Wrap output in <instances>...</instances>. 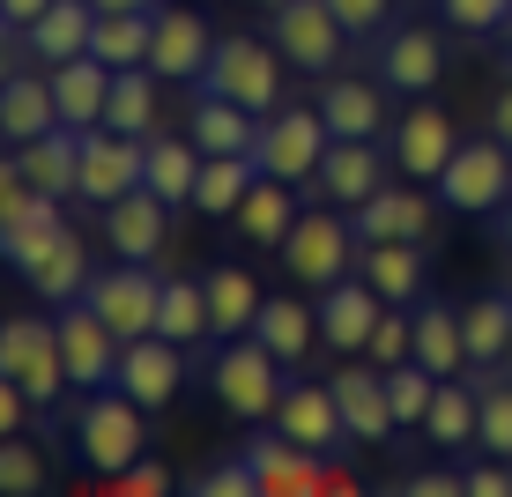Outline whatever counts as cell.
Here are the masks:
<instances>
[{"instance_id":"cell-1","label":"cell","mask_w":512,"mask_h":497,"mask_svg":"<svg viewBox=\"0 0 512 497\" xmlns=\"http://www.w3.org/2000/svg\"><path fill=\"white\" fill-rule=\"evenodd\" d=\"M141 453H149V408H141L127 386H97V394L75 408V460L112 483Z\"/></svg>"},{"instance_id":"cell-2","label":"cell","mask_w":512,"mask_h":497,"mask_svg":"<svg viewBox=\"0 0 512 497\" xmlns=\"http://www.w3.org/2000/svg\"><path fill=\"white\" fill-rule=\"evenodd\" d=\"M268 38L275 52L290 60V75H312V82H327V75H342V60H349V23L327 8V0H275L268 8Z\"/></svg>"},{"instance_id":"cell-3","label":"cell","mask_w":512,"mask_h":497,"mask_svg":"<svg viewBox=\"0 0 512 497\" xmlns=\"http://www.w3.org/2000/svg\"><path fill=\"white\" fill-rule=\"evenodd\" d=\"M208 386H216V401L231 408L238 423H275L282 394H290V379H282V357L260 334H238V342L216 349V364H208Z\"/></svg>"},{"instance_id":"cell-4","label":"cell","mask_w":512,"mask_h":497,"mask_svg":"<svg viewBox=\"0 0 512 497\" xmlns=\"http://www.w3.org/2000/svg\"><path fill=\"white\" fill-rule=\"evenodd\" d=\"M282 268L290 282H305L312 297L334 290L342 275H357V223L342 216V208H305V216L290 223V238H282Z\"/></svg>"},{"instance_id":"cell-5","label":"cell","mask_w":512,"mask_h":497,"mask_svg":"<svg viewBox=\"0 0 512 497\" xmlns=\"http://www.w3.org/2000/svg\"><path fill=\"white\" fill-rule=\"evenodd\" d=\"M282 52L275 38H245V30H231V38H216V60H208V75L193 82V90H216V97H238L245 112H282Z\"/></svg>"},{"instance_id":"cell-6","label":"cell","mask_w":512,"mask_h":497,"mask_svg":"<svg viewBox=\"0 0 512 497\" xmlns=\"http://www.w3.org/2000/svg\"><path fill=\"white\" fill-rule=\"evenodd\" d=\"M438 201H446L453 216H498L512 201V149L498 134H468L461 149H453V164L438 171Z\"/></svg>"},{"instance_id":"cell-7","label":"cell","mask_w":512,"mask_h":497,"mask_svg":"<svg viewBox=\"0 0 512 497\" xmlns=\"http://www.w3.org/2000/svg\"><path fill=\"white\" fill-rule=\"evenodd\" d=\"M0 371H8V379H23L38 408H52L67 386H75V379H67V349H60V319L15 312L8 327H0Z\"/></svg>"},{"instance_id":"cell-8","label":"cell","mask_w":512,"mask_h":497,"mask_svg":"<svg viewBox=\"0 0 512 497\" xmlns=\"http://www.w3.org/2000/svg\"><path fill=\"white\" fill-rule=\"evenodd\" d=\"M327 141H334V127L320 119V104H282V112H268V119H260L253 156H260V171H268V179L312 186V171H320Z\"/></svg>"},{"instance_id":"cell-9","label":"cell","mask_w":512,"mask_h":497,"mask_svg":"<svg viewBox=\"0 0 512 497\" xmlns=\"http://www.w3.org/2000/svg\"><path fill=\"white\" fill-rule=\"evenodd\" d=\"M82 297H90V305L104 312V327H112L119 342H141V334H156V305H164V275H156L149 260H119V268H97Z\"/></svg>"},{"instance_id":"cell-10","label":"cell","mask_w":512,"mask_h":497,"mask_svg":"<svg viewBox=\"0 0 512 497\" xmlns=\"http://www.w3.org/2000/svg\"><path fill=\"white\" fill-rule=\"evenodd\" d=\"M60 319V349H67V379L82 386V394H97V386H119V334L104 327V312L90 297H75V305H52Z\"/></svg>"},{"instance_id":"cell-11","label":"cell","mask_w":512,"mask_h":497,"mask_svg":"<svg viewBox=\"0 0 512 497\" xmlns=\"http://www.w3.org/2000/svg\"><path fill=\"white\" fill-rule=\"evenodd\" d=\"M141 179H149V141L141 134H119V127L82 134V201L90 208H112L119 193H134Z\"/></svg>"},{"instance_id":"cell-12","label":"cell","mask_w":512,"mask_h":497,"mask_svg":"<svg viewBox=\"0 0 512 497\" xmlns=\"http://www.w3.org/2000/svg\"><path fill=\"white\" fill-rule=\"evenodd\" d=\"M438 208L446 201H431L423 179H409V186H379L364 208H349V223H357V245H386V238L431 245L438 238Z\"/></svg>"},{"instance_id":"cell-13","label":"cell","mask_w":512,"mask_h":497,"mask_svg":"<svg viewBox=\"0 0 512 497\" xmlns=\"http://www.w3.org/2000/svg\"><path fill=\"white\" fill-rule=\"evenodd\" d=\"M453 149H461V127H453V112H438L431 97H416L409 119H394V171L401 179L438 186V171L453 164Z\"/></svg>"},{"instance_id":"cell-14","label":"cell","mask_w":512,"mask_h":497,"mask_svg":"<svg viewBox=\"0 0 512 497\" xmlns=\"http://www.w3.org/2000/svg\"><path fill=\"white\" fill-rule=\"evenodd\" d=\"M90 38H97V0H52L30 30H8V52L38 60V67H60V60H82Z\"/></svg>"},{"instance_id":"cell-15","label":"cell","mask_w":512,"mask_h":497,"mask_svg":"<svg viewBox=\"0 0 512 497\" xmlns=\"http://www.w3.org/2000/svg\"><path fill=\"white\" fill-rule=\"evenodd\" d=\"M312 305H320V342L334 357H364V349H372V327L386 319V297L364 275H342L334 290L312 297Z\"/></svg>"},{"instance_id":"cell-16","label":"cell","mask_w":512,"mask_h":497,"mask_svg":"<svg viewBox=\"0 0 512 497\" xmlns=\"http://www.w3.org/2000/svg\"><path fill=\"white\" fill-rule=\"evenodd\" d=\"M438 75H446V38L431 23H401L379 38V82L394 97H431Z\"/></svg>"},{"instance_id":"cell-17","label":"cell","mask_w":512,"mask_h":497,"mask_svg":"<svg viewBox=\"0 0 512 497\" xmlns=\"http://www.w3.org/2000/svg\"><path fill=\"white\" fill-rule=\"evenodd\" d=\"M386 171H394V156H386L379 141H327L320 171H312V193L334 201V208H364L386 186Z\"/></svg>"},{"instance_id":"cell-18","label":"cell","mask_w":512,"mask_h":497,"mask_svg":"<svg viewBox=\"0 0 512 497\" xmlns=\"http://www.w3.org/2000/svg\"><path fill=\"white\" fill-rule=\"evenodd\" d=\"M119 386L149 408H171L179 401V386H186V342H171V334H141V342L119 349Z\"/></svg>"},{"instance_id":"cell-19","label":"cell","mask_w":512,"mask_h":497,"mask_svg":"<svg viewBox=\"0 0 512 497\" xmlns=\"http://www.w3.org/2000/svg\"><path fill=\"white\" fill-rule=\"evenodd\" d=\"M275 431L282 438H297V446H312V453H334V446H349V416H342V401H334V379H290V394H282L275 408Z\"/></svg>"},{"instance_id":"cell-20","label":"cell","mask_w":512,"mask_h":497,"mask_svg":"<svg viewBox=\"0 0 512 497\" xmlns=\"http://www.w3.org/2000/svg\"><path fill=\"white\" fill-rule=\"evenodd\" d=\"M245 460L260 468V497H327V453L297 446V438L282 431H253V446H245Z\"/></svg>"},{"instance_id":"cell-21","label":"cell","mask_w":512,"mask_h":497,"mask_svg":"<svg viewBox=\"0 0 512 497\" xmlns=\"http://www.w3.org/2000/svg\"><path fill=\"white\" fill-rule=\"evenodd\" d=\"M97 216H104V245H112L119 260H156V253H164V238H171V201H164V193H149V186L119 193V201L97 208Z\"/></svg>"},{"instance_id":"cell-22","label":"cell","mask_w":512,"mask_h":497,"mask_svg":"<svg viewBox=\"0 0 512 497\" xmlns=\"http://www.w3.org/2000/svg\"><path fill=\"white\" fill-rule=\"evenodd\" d=\"M334 401H342V416H349V438H357V446H386V438L401 431V416H394V394H386V371H379L372 357L334 371Z\"/></svg>"},{"instance_id":"cell-23","label":"cell","mask_w":512,"mask_h":497,"mask_svg":"<svg viewBox=\"0 0 512 497\" xmlns=\"http://www.w3.org/2000/svg\"><path fill=\"white\" fill-rule=\"evenodd\" d=\"M208 60H216V30L201 23V8H156V45L149 67L164 82H201Z\"/></svg>"},{"instance_id":"cell-24","label":"cell","mask_w":512,"mask_h":497,"mask_svg":"<svg viewBox=\"0 0 512 497\" xmlns=\"http://www.w3.org/2000/svg\"><path fill=\"white\" fill-rule=\"evenodd\" d=\"M386 82H364V75H327L320 82V119L334 127V141H379L394 127V112H386Z\"/></svg>"},{"instance_id":"cell-25","label":"cell","mask_w":512,"mask_h":497,"mask_svg":"<svg viewBox=\"0 0 512 497\" xmlns=\"http://www.w3.org/2000/svg\"><path fill=\"white\" fill-rule=\"evenodd\" d=\"M45 75H52V97H60V127H75V134L104 127V104H112L119 67H104L97 52H82V60H60V67H45Z\"/></svg>"},{"instance_id":"cell-26","label":"cell","mask_w":512,"mask_h":497,"mask_svg":"<svg viewBox=\"0 0 512 497\" xmlns=\"http://www.w3.org/2000/svg\"><path fill=\"white\" fill-rule=\"evenodd\" d=\"M15 164H23V179L38 193H52V201H82V134L75 127H52L38 141H23Z\"/></svg>"},{"instance_id":"cell-27","label":"cell","mask_w":512,"mask_h":497,"mask_svg":"<svg viewBox=\"0 0 512 497\" xmlns=\"http://www.w3.org/2000/svg\"><path fill=\"white\" fill-rule=\"evenodd\" d=\"M52 127H60L52 75H23V67H8V82H0V134H8V149H23V141H38Z\"/></svg>"},{"instance_id":"cell-28","label":"cell","mask_w":512,"mask_h":497,"mask_svg":"<svg viewBox=\"0 0 512 497\" xmlns=\"http://www.w3.org/2000/svg\"><path fill=\"white\" fill-rule=\"evenodd\" d=\"M423 253L431 245H409V238H386V245H357V275L372 282V290L386 297V305H416L423 297Z\"/></svg>"},{"instance_id":"cell-29","label":"cell","mask_w":512,"mask_h":497,"mask_svg":"<svg viewBox=\"0 0 512 497\" xmlns=\"http://www.w3.org/2000/svg\"><path fill=\"white\" fill-rule=\"evenodd\" d=\"M186 134L201 141L208 156H253V141H260V112H245L238 97H216V90H201V97H193V119H186Z\"/></svg>"},{"instance_id":"cell-30","label":"cell","mask_w":512,"mask_h":497,"mask_svg":"<svg viewBox=\"0 0 512 497\" xmlns=\"http://www.w3.org/2000/svg\"><path fill=\"white\" fill-rule=\"evenodd\" d=\"M201 164H208V149L193 134H149V193H164L171 208H193V186H201Z\"/></svg>"},{"instance_id":"cell-31","label":"cell","mask_w":512,"mask_h":497,"mask_svg":"<svg viewBox=\"0 0 512 497\" xmlns=\"http://www.w3.org/2000/svg\"><path fill=\"white\" fill-rule=\"evenodd\" d=\"M416 357L438 371V379H461L468 371V334H461V312L446 305V297L423 290L416 297Z\"/></svg>"},{"instance_id":"cell-32","label":"cell","mask_w":512,"mask_h":497,"mask_svg":"<svg viewBox=\"0 0 512 497\" xmlns=\"http://www.w3.org/2000/svg\"><path fill=\"white\" fill-rule=\"evenodd\" d=\"M297 216H305V208H297V186H290V179H260V186L238 201L231 223H238L245 245H268V253H282V238H290Z\"/></svg>"},{"instance_id":"cell-33","label":"cell","mask_w":512,"mask_h":497,"mask_svg":"<svg viewBox=\"0 0 512 497\" xmlns=\"http://www.w3.org/2000/svg\"><path fill=\"white\" fill-rule=\"evenodd\" d=\"M468 379H438V401H431V416H423V438H431L438 453H468L475 431H483V394H475Z\"/></svg>"},{"instance_id":"cell-34","label":"cell","mask_w":512,"mask_h":497,"mask_svg":"<svg viewBox=\"0 0 512 497\" xmlns=\"http://www.w3.org/2000/svg\"><path fill=\"white\" fill-rule=\"evenodd\" d=\"M201 282H208V312H216V342L253 334L260 305H268V297H260V282H253V268H231V260H223V268H208Z\"/></svg>"},{"instance_id":"cell-35","label":"cell","mask_w":512,"mask_h":497,"mask_svg":"<svg viewBox=\"0 0 512 497\" xmlns=\"http://www.w3.org/2000/svg\"><path fill=\"white\" fill-rule=\"evenodd\" d=\"M149 45H156V8H97L90 52L104 67H149Z\"/></svg>"},{"instance_id":"cell-36","label":"cell","mask_w":512,"mask_h":497,"mask_svg":"<svg viewBox=\"0 0 512 497\" xmlns=\"http://www.w3.org/2000/svg\"><path fill=\"white\" fill-rule=\"evenodd\" d=\"M461 334H468V371H475V364H512V290L468 297Z\"/></svg>"},{"instance_id":"cell-37","label":"cell","mask_w":512,"mask_h":497,"mask_svg":"<svg viewBox=\"0 0 512 497\" xmlns=\"http://www.w3.org/2000/svg\"><path fill=\"white\" fill-rule=\"evenodd\" d=\"M253 334L275 349L282 364H305L312 357V342H320V305H297V297H268L253 319Z\"/></svg>"},{"instance_id":"cell-38","label":"cell","mask_w":512,"mask_h":497,"mask_svg":"<svg viewBox=\"0 0 512 497\" xmlns=\"http://www.w3.org/2000/svg\"><path fill=\"white\" fill-rule=\"evenodd\" d=\"M260 179H268V171H260V156H208V164H201V186H193V208L231 223L238 201H245Z\"/></svg>"},{"instance_id":"cell-39","label":"cell","mask_w":512,"mask_h":497,"mask_svg":"<svg viewBox=\"0 0 512 497\" xmlns=\"http://www.w3.org/2000/svg\"><path fill=\"white\" fill-rule=\"evenodd\" d=\"M90 275H97V268H90V238H75V230H67V238L52 245V253H45L23 282L45 297V305H75V297L90 290Z\"/></svg>"},{"instance_id":"cell-40","label":"cell","mask_w":512,"mask_h":497,"mask_svg":"<svg viewBox=\"0 0 512 497\" xmlns=\"http://www.w3.org/2000/svg\"><path fill=\"white\" fill-rule=\"evenodd\" d=\"M156 334L171 342H216V312H208V282H186V275H164V305H156Z\"/></svg>"},{"instance_id":"cell-41","label":"cell","mask_w":512,"mask_h":497,"mask_svg":"<svg viewBox=\"0 0 512 497\" xmlns=\"http://www.w3.org/2000/svg\"><path fill=\"white\" fill-rule=\"evenodd\" d=\"M156 82H164L156 67H119L112 75V104H104V127L149 141L156 134Z\"/></svg>"},{"instance_id":"cell-42","label":"cell","mask_w":512,"mask_h":497,"mask_svg":"<svg viewBox=\"0 0 512 497\" xmlns=\"http://www.w3.org/2000/svg\"><path fill=\"white\" fill-rule=\"evenodd\" d=\"M60 238H67V216H60V201H45V208H38L30 223L0 230V260H8L15 275H30V268H38V260H45V253H52Z\"/></svg>"},{"instance_id":"cell-43","label":"cell","mask_w":512,"mask_h":497,"mask_svg":"<svg viewBox=\"0 0 512 497\" xmlns=\"http://www.w3.org/2000/svg\"><path fill=\"white\" fill-rule=\"evenodd\" d=\"M475 394H483V431H475V446L512 460V379H505V364H475Z\"/></svg>"},{"instance_id":"cell-44","label":"cell","mask_w":512,"mask_h":497,"mask_svg":"<svg viewBox=\"0 0 512 497\" xmlns=\"http://www.w3.org/2000/svg\"><path fill=\"white\" fill-rule=\"evenodd\" d=\"M438 23L468 45H490L512 30V0H438Z\"/></svg>"},{"instance_id":"cell-45","label":"cell","mask_w":512,"mask_h":497,"mask_svg":"<svg viewBox=\"0 0 512 497\" xmlns=\"http://www.w3.org/2000/svg\"><path fill=\"white\" fill-rule=\"evenodd\" d=\"M386 394H394V416L401 423H423L431 416V401H438V371L409 357V364H386Z\"/></svg>"},{"instance_id":"cell-46","label":"cell","mask_w":512,"mask_h":497,"mask_svg":"<svg viewBox=\"0 0 512 497\" xmlns=\"http://www.w3.org/2000/svg\"><path fill=\"white\" fill-rule=\"evenodd\" d=\"M52 483V468H45V453L38 446H30V438L23 431H15L8 438V446H0V490H8V497H38Z\"/></svg>"},{"instance_id":"cell-47","label":"cell","mask_w":512,"mask_h":497,"mask_svg":"<svg viewBox=\"0 0 512 497\" xmlns=\"http://www.w3.org/2000/svg\"><path fill=\"white\" fill-rule=\"evenodd\" d=\"M379 371L386 364H409L416 357V305H386V319L372 327V349H364Z\"/></svg>"},{"instance_id":"cell-48","label":"cell","mask_w":512,"mask_h":497,"mask_svg":"<svg viewBox=\"0 0 512 497\" xmlns=\"http://www.w3.org/2000/svg\"><path fill=\"white\" fill-rule=\"evenodd\" d=\"M186 490H193V497H260V468L238 453V460H216V468H201Z\"/></svg>"},{"instance_id":"cell-49","label":"cell","mask_w":512,"mask_h":497,"mask_svg":"<svg viewBox=\"0 0 512 497\" xmlns=\"http://www.w3.org/2000/svg\"><path fill=\"white\" fill-rule=\"evenodd\" d=\"M327 8L349 23V38H386L394 30V0H327Z\"/></svg>"},{"instance_id":"cell-50","label":"cell","mask_w":512,"mask_h":497,"mask_svg":"<svg viewBox=\"0 0 512 497\" xmlns=\"http://www.w3.org/2000/svg\"><path fill=\"white\" fill-rule=\"evenodd\" d=\"M164 490H171V475L156 468L149 453H141L134 468H119V475H112V497H164Z\"/></svg>"},{"instance_id":"cell-51","label":"cell","mask_w":512,"mask_h":497,"mask_svg":"<svg viewBox=\"0 0 512 497\" xmlns=\"http://www.w3.org/2000/svg\"><path fill=\"white\" fill-rule=\"evenodd\" d=\"M468 497H512V460H498V453L468 460Z\"/></svg>"},{"instance_id":"cell-52","label":"cell","mask_w":512,"mask_h":497,"mask_svg":"<svg viewBox=\"0 0 512 497\" xmlns=\"http://www.w3.org/2000/svg\"><path fill=\"white\" fill-rule=\"evenodd\" d=\"M401 490L409 497H468V468L453 475V468H416V475H401Z\"/></svg>"},{"instance_id":"cell-53","label":"cell","mask_w":512,"mask_h":497,"mask_svg":"<svg viewBox=\"0 0 512 497\" xmlns=\"http://www.w3.org/2000/svg\"><path fill=\"white\" fill-rule=\"evenodd\" d=\"M52 8V0H0V15H8V30H30L38 15Z\"/></svg>"},{"instance_id":"cell-54","label":"cell","mask_w":512,"mask_h":497,"mask_svg":"<svg viewBox=\"0 0 512 497\" xmlns=\"http://www.w3.org/2000/svg\"><path fill=\"white\" fill-rule=\"evenodd\" d=\"M490 134H498L505 149H512V82H505L498 97H490Z\"/></svg>"},{"instance_id":"cell-55","label":"cell","mask_w":512,"mask_h":497,"mask_svg":"<svg viewBox=\"0 0 512 497\" xmlns=\"http://www.w3.org/2000/svg\"><path fill=\"white\" fill-rule=\"evenodd\" d=\"M490 223H498V245L512 253V201H505V208H498V216H490Z\"/></svg>"},{"instance_id":"cell-56","label":"cell","mask_w":512,"mask_h":497,"mask_svg":"<svg viewBox=\"0 0 512 497\" xmlns=\"http://www.w3.org/2000/svg\"><path fill=\"white\" fill-rule=\"evenodd\" d=\"M97 8H156V0H97Z\"/></svg>"},{"instance_id":"cell-57","label":"cell","mask_w":512,"mask_h":497,"mask_svg":"<svg viewBox=\"0 0 512 497\" xmlns=\"http://www.w3.org/2000/svg\"><path fill=\"white\" fill-rule=\"evenodd\" d=\"M245 8H275V0H245Z\"/></svg>"},{"instance_id":"cell-58","label":"cell","mask_w":512,"mask_h":497,"mask_svg":"<svg viewBox=\"0 0 512 497\" xmlns=\"http://www.w3.org/2000/svg\"><path fill=\"white\" fill-rule=\"evenodd\" d=\"M505 290H512V275H505Z\"/></svg>"},{"instance_id":"cell-59","label":"cell","mask_w":512,"mask_h":497,"mask_svg":"<svg viewBox=\"0 0 512 497\" xmlns=\"http://www.w3.org/2000/svg\"><path fill=\"white\" fill-rule=\"evenodd\" d=\"M505 38H512V30H505Z\"/></svg>"}]
</instances>
